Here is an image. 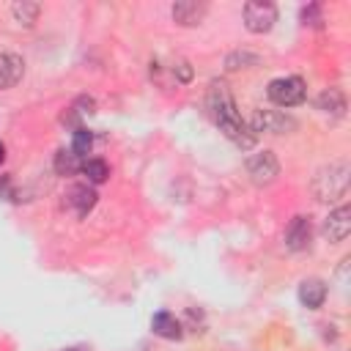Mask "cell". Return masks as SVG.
Returning a JSON list of instances; mask_svg holds the SVG:
<instances>
[{
	"label": "cell",
	"instance_id": "obj_1",
	"mask_svg": "<svg viewBox=\"0 0 351 351\" xmlns=\"http://www.w3.org/2000/svg\"><path fill=\"white\" fill-rule=\"evenodd\" d=\"M206 101H208V110H211L214 123L219 126V132H222L236 148L247 151V148L255 145V134H252V129L247 126V121L241 118V112H239V107H236V99H233V93L228 90V85H225L222 80H214V82L208 85Z\"/></svg>",
	"mask_w": 351,
	"mask_h": 351
},
{
	"label": "cell",
	"instance_id": "obj_2",
	"mask_svg": "<svg viewBox=\"0 0 351 351\" xmlns=\"http://www.w3.org/2000/svg\"><path fill=\"white\" fill-rule=\"evenodd\" d=\"M351 184V165L346 159H335L329 165H324L315 176H313V195L321 203H335L340 197H346Z\"/></svg>",
	"mask_w": 351,
	"mask_h": 351
},
{
	"label": "cell",
	"instance_id": "obj_3",
	"mask_svg": "<svg viewBox=\"0 0 351 351\" xmlns=\"http://www.w3.org/2000/svg\"><path fill=\"white\" fill-rule=\"evenodd\" d=\"M266 93H269V99H271L277 107H296V104L304 101L307 85H304L302 77H277V80L269 82Z\"/></svg>",
	"mask_w": 351,
	"mask_h": 351
},
{
	"label": "cell",
	"instance_id": "obj_4",
	"mask_svg": "<svg viewBox=\"0 0 351 351\" xmlns=\"http://www.w3.org/2000/svg\"><path fill=\"white\" fill-rule=\"evenodd\" d=\"M247 126L252 129V134H258V132H266V134H288V132L296 129V121L288 112H282V110H263V107H258L252 112V118L247 121Z\"/></svg>",
	"mask_w": 351,
	"mask_h": 351
},
{
	"label": "cell",
	"instance_id": "obj_5",
	"mask_svg": "<svg viewBox=\"0 0 351 351\" xmlns=\"http://www.w3.org/2000/svg\"><path fill=\"white\" fill-rule=\"evenodd\" d=\"M277 22V8L269 0H250L244 3V27L250 33H269Z\"/></svg>",
	"mask_w": 351,
	"mask_h": 351
},
{
	"label": "cell",
	"instance_id": "obj_6",
	"mask_svg": "<svg viewBox=\"0 0 351 351\" xmlns=\"http://www.w3.org/2000/svg\"><path fill=\"white\" fill-rule=\"evenodd\" d=\"M247 176L255 186H269L271 181H277L280 176V162L274 156V151H258L247 159Z\"/></svg>",
	"mask_w": 351,
	"mask_h": 351
},
{
	"label": "cell",
	"instance_id": "obj_7",
	"mask_svg": "<svg viewBox=\"0 0 351 351\" xmlns=\"http://www.w3.org/2000/svg\"><path fill=\"white\" fill-rule=\"evenodd\" d=\"M96 189L90 186V184H74V186H69L66 189V200H63V206L69 208V211H74V217H88L90 214V208L96 206Z\"/></svg>",
	"mask_w": 351,
	"mask_h": 351
},
{
	"label": "cell",
	"instance_id": "obj_8",
	"mask_svg": "<svg viewBox=\"0 0 351 351\" xmlns=\"http://www.w3.org/2000/svg\"><path fill=\"white\" fill-rule=\"evenodd\" d=\"M351 233V206L343 203L335 211H329V217L324 219V236L329 241H346Z\"/></svg>",
	"mask_w": 351,
	"mask_h": 351
},
{
	"label": "cell",
	"instance_id": "obj_9",
	"mask_svg": "<svg viewBox=\"0 0 351 351\" xmlns=\"http://www.w3.org/2000/svg\"><path fill=\"white\" fill-rule=\"evenodd\" d=\"M310 239H313V225L307 217H293L285 228V247L291 252H302L310 247Z\"/></svg>",
	"mask_w": 351,
	"mask_h": 351
},
{
	"label": "cell",
	"instance_id": "obj_10",
	"mask_svg": "<svg viewBox=\"0 0 351 351\" xmlns=\"http://www.w3.org/2000/svg\"><path fill=\"white\" fill-rule=\"evenodd\" d=\"M206 11H208V5H206V3H197V0H178V3H173V8H170L173 22H178L181 27H195V25H200L203 16H206Z\"/></svg>",
	"mask_w": 351,
	"mask_h": 351
},
{
	"label": "cell",
	"instance_id": "obj_11",
	"mask_svg": "<svg viewBox=\"0 0 351 351\" xmlns=\"http://www.w3.org/2000/svg\"><path fill=\"white\" fill-rule=\"evenodd\" d=\"M25 74V60L16 52H3L0 55V90L14 88Z\"/></svg>",
	"mask_w": 351,
	"mask_h": 351
},
{
	"label": "cell",
	"instance_id": "obj_12",
	"mask_svg": "<svg viewBox=\"0 0 351 351\" xmlns=\"http://www.w3.org/2000/svg\"><path fill=\"white\" fill-rule=\"evenodd\" d=\"M324 299H326V285H324V280L310 277V280H304V282L299 285V302H302L307 310H318V307L324 304Z\"/></svg>",
	"mask_w": 351,
	"mask_h": 351
},
{
	"label": "cell",
	"instance_id": "obj_13",
	"mask_svg": "<svg viewBox=\"0 0 351 351\" xmlns=\"http://www.w3.org/2000/svg\"><path fill=\"white\" fill-rule=\"evenodd\" d=\"M151 329H154V335H159V337H165V340H178V337L184 335L181 321H178L173 313H167V310H162V313H156V315L151 318Z\"/></svg>",
	"mask_w": 351,
	"mask_h": 351
},
{
	"label": "cell",
	"instance_id": "obj_14",
	"mask_svg": "<svg viewBox=\"0 0 351 351\" xmlns=\"http://www.w3.org/2000/svg\"><path fill=\"white\" fill-rule=\"evenodd\" d=\"M315 104H318L321 112H326V115H332V118H343V115H346V96H343L340 88H326V90H321V96H318Z\"/></svg>",
	"mask_w": 351,
	"mask_h": 351
},
{
	"label": "cell",
	"instance_id": "obj_15",
	"mask_svg": "<svg viewBox=\"0 0 351 351\" xmlns=\"http://www.w3.org/2000/svg\"><path fill=\"white\" fill-rule=\"evenodd\" d=\"M77 170H82V159L69 148H60L58 154H55V173L58 176H74Z\"/></svg>",
	"mask_w": 351,
	"mask_h": 351
},
{
	"label": "cell",
	"instance_id": "obj_16",
	"mask_svg": "<svg viewBox=\"0 0 351 351\" xmlns=\"http://www.w3.org/2000/svg\"><path fill=\"white\" fill-rule=\"evenodd\" d=\"M38 14H41V5L38 3H14L11 5V16L19 22V25H25V27H30L36 19H38Z\"/></svg>",
	"mask_w": 351,
	"mask_h": 351
},
{
	"label": "cell",
	"instance_id": "obj_17",
	"mask_svg": "<svg viewBox=\"0 0 351 351\" xmlns=\"http://www.w3.org/2000/svg\"><path fill=\"white\" fill-rule=\"evenodd\" d=\"M261 63V55L250 52V49H236L225 58V69L228 71H236V69H247V66H258Z\"/></svg>",
	"mask_w": 351,
	"mask_h": 351
},
{
	"label": "cell",
	"instance_id": "obj_18",
	"mask_svg": "<svg viewBox=\"0 0 351 351\" xmlns=\"http://www.w3.org/2000/svg\"><path fill=\"white\" fill-rule=\"evenodd\" d=\"M82 173H85V178L90 184H104L107 176H110V167H107L104 159H85L82 162Z\"/></svg>",
	"mask_w": 351,
	"mask_h": 351
},
{
	"label": "cell",
	"instance_id": "obj_19",
	"mask_svg": "<svg viewBox=\"0 0 351 351\" xmlns=\"http://www.w3.org/2000/svg\"><path fill=\"white\" fill-rule=\"evenodd\" d=\"M90 148H93V134H90V129L77 126V129H74V137H71V151L82 159L85 154H90Z\"/></svg>",
	"mask_w": 351,
	"mask_h": 351
},
{
	"label": "cell",
	"instance_id": "obj_20",
	"mask_svg": "<svg viewBox=\"0 0 351 351\" xmlns=\"http://www.w3.org/2000/svg\"><path fill=\"white\" fill-rule=\"evenodd\" d=\"M170 71H173L176 82H189V80H192V66H189V60H184V58H176L173 66H170Z\"/></svg>",
	"mask_w": 351,
	"mask_h": 351
},
{
	"label": "cell",
	"instance_id": "obj_21",
	"mask_svg": "<svg viewBox=\"0 0 351 351\" xmlns=\"http://www.w3.org/2000/svg\"><path fill=\"white\" fill-rule=\"evenodd\" d=\"M302 22L304 25H313V27H321V8L318 5H307V8H302Z\"/></svg>",
	"mask_w": 351,
	"mask_h": 351
},
{
	"label": "cell",
	"instance_id": "obj_22",
	"mask_svg": "<svg viewBox=\"0 0 351 351\" xmlns=\"http://www.w3.org/2000/svg\"><path fill=\"white\" fill-rule=\"evenodd\" d=\"M93 107H96V101H93L90 96H80V99L71 104V110H74L77 115H90V112H93Z\"/></svg>",
	"mask_w": 351,
	"mask_h": 351
},
{
	"label": "cell",
	"instance_id": "obj_23",
	"mask_svg": "<svg viewBox=\"0 0 351 351\" xmlns=\"http://www.w3.org/2000/svg\"><path fill=\"white\" fill-rule=\"evenodd\" d=\"M3 159H5V145H3V140H0V165H3Z\"/></svg>",
	"mask_w": 351,
	"mask_h": 351
},
{
	"label": "cell",
	"instance_id": "obj_24",
	"mask_svg": "<svg viewBox=\"0 0 351 351\" xmlns=\"http://www.w3.org/2000/svg\"><path fill=\"white\" fill-rule=\"evenodd\" d=\"M69 351H80V348H69Z\"/></svg>",
	"mask_w": 351,
	"mask_h": 351
}]
</instances>
